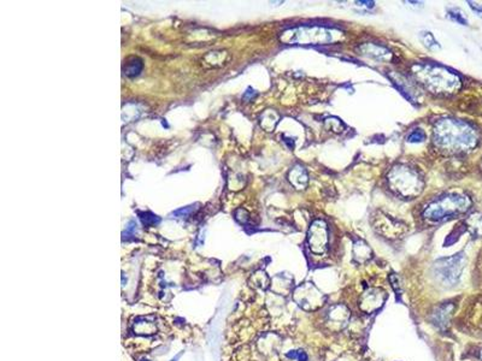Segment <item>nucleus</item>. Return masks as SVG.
<instances>
[{"label": "nucleus", "mask_w": 482, "mask_h": 361, "mask_svg": "<svg viewBox=\"0 0 482 361\" xmlns=\"http://www.w3.org/2000/svg\"><path fill=\"white\" fill-rule=\"evenodd\" d=\"M435 142L451 152H466L477 145V131L469 124L455 119H445L435 127Z\"/></svg>", "instance_id": "nucleus-1"}, {"label": "nucleus", "mask_w": 482, "mask_h": 361, "mask_svg": "<svg viewBox=\"0 0 482 361\" xmlns=\"http://www.w3.org/2000/svg\"><path fill=\"white\" fill-rule=\"evenodd\" d=\"M344 33L334 28L299 27L281 34L280 40L287 45H323L341 40Z\"/></svg>", "instance_id": "nucleus-2"}, {"label": "nucleus", "mask_w": 482, "mask_h": 361, "mask_svg": "<svg viewBox=\"0 0 482 361\" xmlns=\"http://www.w3.org/2000/svg\"><path fill=\"white\" fill-rule=\"evenodd\" d=\"M416 75L423 85L435 93H453L460 87L458 76L434 65L416 67Z\"/></svg>", "instance_id": "nucleus-3"}, {"label": "nucleus", "mask_w": 482, "mask_h": 361, "mask_svg": "<svg viewBox=\"0 0 482 361\" xmlns=\"http://www.w3.org/2000/svg\"><path fill=\"white\" fill-rule=\"evenodd\" d=\"M470 204V199L466 195L449 194L432 204L425 211V217L434 222L442 220L445 218H451L456 214L466 212L469 210Z\"/></svg>", "instance_id": "nucleus-4"}, {"label": "nucleus", "mask_w": 482, "mask_h": 361, "mask_svg": "<svg viewBox=\"0 0 482 361\" xmlns=\"http://www.w3.org/2000/svg\"><path fill=\"white\" fill-rule=\"evenodd\" d=\"M464 264H466V258L463 254L439 259L433 266V273L436 280H439L444 286H455L462 275Z\"/></svg>", "instance_id": "nucleus-5"}, {"label": "nucleus", "mask_w": 482, "mask_h": 361, "mask_svg": "<svg viewBox=\"0 0 482 361\" xmlns=\"http://www.w3.org/2000/svg\"><path fill=\"white\" fill-rule=\"evenodd\" d=\"M392 188L404 196H412L421 190V182L417 173L409 168H395L390 173Z\"/></svg>", "instance_id": "nucleus-6"}, {"label": "nucleus", "mask_w": 482, "mask_h": 361, "mask_svg": "<svg viewBox=\"0 0 482 361\" xmlns=\"http://www.w3.org/2000/svg\"><path fill=\"white\" fill-rule=\"evenodd\" d=\"M311 251L316 254H322L328 245V229L324 222L316 220L311 225L307 237Z\"/></svg>", "instance_id": "nucleus-7"}, {"label": "nucleus", "mask_w": 482, "mask_h": 361, "mask_svg": "<svg viewBox=\"0 0 482 361\" xmlns=\"http://www.w3.org/2000/svg\"><path fill=\"white\" fill-rule=\"evenodd\" d=\"M294 298H296L298 305L306 311L317 310L318 307L322 306V303H323L322 294L318 293V291L311 286L299 287V289L294 294Z\"/></svg>", "instance_id": "nucleus-8"}, {"label": "nucleus", "mask_w": 482, "mask_h": 361, "mask_svg": "<svg viewBox=\"0 0 482 361\" xmlns=\"http://www.w3.org/2000/svg\"><path fill=\"white\" fill-rule=\"evenodd\" d=\"M383 303V295L379 293V290H370L369 293L364 294L360 301V308L364 312H373L379 308Z\"/></svg>", "instance_id": "nucleus-9"}, {"label": "nucleus", "mask_w": 482, "mask_h": 361, "mask_svg": "<svg viewBox=\"0 0 482 361\" xmlns=\"http://www.w3.org/2000/svg\"><path fill=\"white\" fill-rule=\"evenodd\" d=\"M360 51L364 55H368L370 58H375L377 61H383V59H391V53L384 48L376 46V45H363L360 46Z\"/></svg>", "instance_id": "nucleus-10"}, {"label": "nucleus", "mask_w": 482, "mask_h": 361, "mask_svg": "<svg viewBox=\"0 0 482 361\" xmlns=\"http://www.w3.org/2000/svg\"><path fill=\"white\" fill-rule=\"evenodd\" d=\"M143 61L138 57H130L124 62L123 72L128 77H135L143 70Z\"/></svg>", "instance_id": "nucleus-11"}, {"label": "nucleus", "mask_w": 482, "mask_h": 361, "mask_svg": "<svg viewBox=\"0 0 482 361\" xmlns=\"http://www.w3.org/2000/svg\"><path fill=\"white\" fill-rule=\"evenodd\" d=\"M290 179L298 189H303L307 182V175L305 170L300 166L294 168L290 173Z\"/></svg>", "instance_id": "nucleus-12"}, {"label": "nucleus", "mask_w": 482, "mask_h": 361, "mask_svg": "<svg viewBox=\"0 0 482 361\" xmlns=\"http://www.w3.org/2000/svg\"><path fill=\"white\" fill-rule=\"evenodd\" d=\"M453 306L452 305H444V306L439 307L434 313V323L438 326L446 325L450 320L451 313H452Z\"/></svg>", "instance_id": "nucleus-13"}, {"label": "nucleus", "mask_w": 482, "mask_h": 361, "mask_svg": "<svg viewBox=\"0 0 482 361\" xmlns=\"http://www.w3.org/2000/svg\"><path fill=\"white\" fill-rule=\"evenodd\" d=\"M468 227H469L470 231L473 232L475 236H482V216L481 214H473L468 218L467 220Z\"/></svg>", "instance_id": "nucleus-14"}, {"label": "nucleus", "mask_w": 482, "mask_h": 361, "mask_svg": "<svg viewBox=\"0 0 482 361\" xmlns=\"http://www.w3.org/2000/svg\"><path fill=\"white\" fill-rule=\"evenodd\" d=\"M419 40L422 41V44L425 45L426 47L429 48V50H439V43L435 40V37L433 36V34L431 32H421L419 33Z\"/></svg>", "instance_id": "nucleus-15"}, {"label": "nucleus", "mask_w": 482, "mask_h": 361, "mask_svg": "<svg viewBox=\"0 0 482 361\" xmlns=\"http://www.w3.org/2000/svg\"><path fill=\"white\" fill-rule=\"evenodd\" d=\"M447 16H449V18L455 21L456 23L462 24V26H467L468 24V19L459 9H449L447 10Z\"/></svg>", "instance_id": "nucleus-16"}, {"label": "nucleus", "mask_w": 482, "mask_h": 361, "mask_svg": "<svg viewBox=\"0 0 482 361\" xmlns=\"http://www.w3.org/2000/svg\"><path fill=\"white\" fill-rule=\"evenodd\" d=\"M140 219L145 225H148V227H150V225L157 224L159 222V218L156 216V214H152L150 212L140 213Z\"/></svg>", "instance_id": "nucleus-17"}, {"label": "nucleus", "mask_w": 482, "mask_h": 361, "mask_svg": "<svg viewBox=\"0 0 482 361\" xmlns=\"http://www.w3.org/2000/svg\"><path fill=\"white\" fill-rule=\"evenodd\" d=\"M425 138H426V134L423 133L421 129H415L410 135H409L408 141L409 142H414V144H415V142L425 141Z\"/></svg>", "instance_id": "nucleus-18"}, {"label": "nucleus", "mask_w": 482, "mask_h": 361, "mask_svg": "<svg viewBox=\"0 0 482 361\" xmlns=\"http://www.w3.org/2000/svg\"><path fill=\"white\" fill-rule=\"evenodd\" d=\"M287 356L291 357L292 360L307 361V355L304 350H292V352L287 353Z\"/></svg>", "instance_id": "nucleus-19"}, {"label": "nucleus", "mask_w": 482, "mask_h": 361, "mask_svg": "<svg viewBox=\"0 0 482 361\" xmlns=\"http://www.w3.org/2000/svg\"><path fill=\"white\" fill-rule=\"evenodd\" d=\"M192 211H193L192 206H188V207L182 208V210L176 211V212H175L174 214H175V216H179V217H188L189 214L192 213Z\"/></svg>", "instance_id": "nucleus-20"}, {"label": "nucleus", "mask_w": 482, "mask_h": 361, "mask_svg": "<svg viewBox=\"0 0 482 361\" xmlns=\"http://www.w3.org/2000/svg\"><path fill=\"white\" fill-rule=\"evenodd\" d=\"M468 4L470 5L471 10H473V11L476 13L478 17H480V18H482V6L478 5V4H475V3H473V2H468Z\"/></svg>", "instance_id": "nucleus-21"}, {"label": "nucleus", "mask_w": 482, "mask_h": 361, "mask_svg": "<svg viewBox=\"0 0 482 361\" xmlns=\"http://www.w3.org/2000/svg\"><path fill=\"white\" fill-rule=\"evenodd\" d=\"M480 357H481V361H482V350H481V354H480Z\"/></svg>", "instance_id": "nucleus-22"}]
</instances>
